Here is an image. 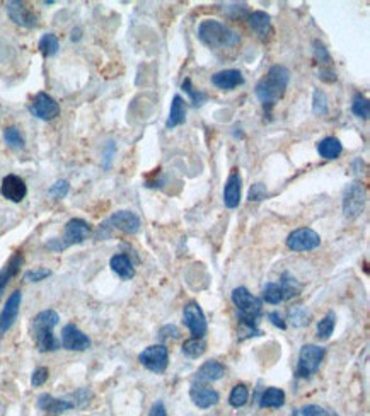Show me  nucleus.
<instances>
[{
  "instance_id": "29",
  "label": "nucleus",
  "mask_w": 370,
  "mask_h": 416,
  "mask_svg": "<svg viewBox=\"0 0 370 416\" xmlns=\"http://www.w3.org/2000/svg\"><path fill=\"white\" fill-rule=\"evenodd\" d=\"M285 405V393L279 387H268L260 399L261 408H281Z\"/></svg>"
},
{
  "instance_id": "3",
  "label": "nucleus",
  "mask_w": 370,
  "mask_h": 416,
  "mask_svg": "<svg viewBox=\"0 0 370 416\" xmlns=\"http://www.w3.org/2000/svg\"><path fill=\"white\" fill-rule=\"evenodd\" d=\"M200 42L210 48H232L241 43V36L215 19H205L198 26Z\"/></svg>"
},
{
  "instance_id": "8",
  "label": "nucleus",
  "mask_w": 370,
  "mask_h": 416,
  "mask_svg": "<svg viewBox=\"0 0 370 416\" xmlns=\"http://www.w3.org/2000/svg\"><path fill=\"white\" fill-rule=\"evenodd\" d=\"M139 360L147 370L154 374H162L167 369L169 363V350L164 345L147 346L142 353L139 355Z\"/></svg>"
},
{
  "instance_id": "43",
  "label": "nucleus",
  "mask_w": 370,
  "mask_h": 416,
  "mask_svg": "<svg viewBox=\"0 0 370 416\" xmlns=\"http://www.w3.org/2000/svg\"><path fill=\"white\" fill-rule=\"evenodd\" d=\"M51 275L50 270L46 268H36V270H30V272L24 273V282H42L45 280Z\"/></svg>"
},
{
  "instance_id": "6",
  "label": "nucleus",
  "mask_w": 370,
  "mask_h": 416,
  "mask_svg": "<svg viewBox=\"0 0 370 416\" xmlns=\"http://www.w3.org/2000/svg\"><path fill=\"white\" fill-rule=\"evenodd\" d=\"M324 358V348L317 345H304L299 353V363H297V377L307 379L319 370L321 362Z\"/></svg>"
},
{
  "instance_id": "45",
  "label": "nucleus",
  "mask_w": 370,
  "mask_h": 416,
  "mask_svg": "<svg viewBox=\"0 0 370 416\" xmlns=\"http://www.w3.org/2000/svg\"><path fill=\"white\" fill-rule=\"evenodd\" d=\"M48 375H50V372H48L46 367H39V369H36L33 372V377H31V384H33L34 387L43 386V384L48 381Z\"/></svg>"
},
{
  "instance_id": "24",
  "label": "nucleus",
  "mask_w": 370,
  "mask_h": 416,
  "mask_svg": "<svg viewBox=\"0 0 370 416\" xmlns=\"http://www.w3.org/2000/svg\"><path fill=\"white\" fill-rule=\"evenodd\" d=\"M110 266L122 280H132L135 277V266L127 254H115L110 260Z\"/></svg>"
},
{
  "instance_id": "18",
  "label": "nucleus",
  "mask_w": 370,
  "mask_h": 416,
  "mask_svg": "<svg viewBox=\"0 0 370 416\" xmlns=\"http://www.w3.org/2000/svg\"><path fill=\"white\" fill-rule=\"evenodd\" d=\"M241 179L239 169H232L224 188V203L227 208H237L241 203Z\"/></svg>"
},
{
  "instance_id": "27",
  "label": "nucleus",
  "mask_w": 370,
  "mask_h": 416,
  "mask_svg": "<svg viewBox=\"0 0 370 416\" xmlns=\"http://www.w3.org/2000/svg\"><path fill=\"white\" fill-rule=\"evenodd\" d=\"M317 152H319V156L323 157V159L333 160L338 159V157L343 153V145H341L340 140L335 139V137H326V139L317 144Z\"/></svg>"
},
{
  "instance_id": "49",
  "label": "nucleus",
  "mask_w": 370,
  "mask_h": 416,
  "mask_svg": "<svg viewBox=\"0 0 370 416\" xmlns=\"http://www.w3.org/2000/svg\"><path fill=\"white\" fill-rule=\"evenodd\" d=\"M80 39V30L79 27H75L74 31H72V42H79Z\"/></svg>"
},
{
  "instance_id": "44",
  "label": "nucleus",
  "mask_w": 370,
  "mask_h": 416,
  "mask_svg": "<svg viewBox=\"0 0 370 416\" xmlns=\"http://www.w3.org/2000/svg\"><path fill=\"white\" fill-rule=\"evenodd\" d=\"M91 398H92V394L89 393V391L80 389V391H77V393L72 394V399H68V401H70L74 406H86L87 403L91 401Z\"/></svg>"
},
{
  "instance_id": "28",
  "label": "nucleus",
  "mask_w": 370,
  "mask_h": 416,
  "mask_svg": "<svg viewBox=\"0 0 370 416\" xmlns=\"http://www.w3.org/2000/svg\"><path fill=\"white\" fill-rule=\"evenodd\" d=\"M279 285H280L281 292H283L285 301L297 297L300 294V290H302V285H300L299 282H297V278L292 277V275L288 272H285L283 275H281Z\"/></svg>"
},
{
  "instance_id": "5",
  "label": "nucleus",
  "mask_w": 370,
  "mask_h": 416,
  "mask_svg": "<svg viewBox=\"0 0 370 416\" xmlns=\"http://www.w3.org/2000/svg\"><path fill=\"white\" fill-rule=\"evenodd\" d=\"M91 236V225L82 219H72L67 222L65 232H63L62 239H53L46 244L48 249L51 251H63V249L70 248L74 244H80Z\"/></svg>"
},
{
  "instance_id": "7",
  "label": "nucleus",
  "mask_w": 370,
  "mask_h": 416,
  "mask_svg": "<svg viewBox=\"0 0 370 416\" xmlns=\"http://www.w3.org/2000/svg\"><path fill=\"white\" fill-rule=\"evenodd\" d=\"M367 201V189L362 183L348 184L343 193V213L350 220L357 219L365 208Z\"/></svg>"
},
{
  "instance_id": "11",
  "label": "nucleus",
  "mask_w": 370,
  "mask_h": 416,
  "mask_svg": "<svg viewBox=\"0 0 370 416\" xmlns=\"http://www.w3.org/2000/svg\"><path fill=\"white\" fill-rule=\"evenodd\" d=\"M30 111L36 118L43 121H51L60 115V104L46 92H38L30 104Z\"/></svg>"
},
{
  "instance_id": "13",
  "label": "nucleus",
  "mask_w": 370,
  "mask_h": 416,
  "mask_svg": "<svg viewBox=\"0 0 370 416\" xmlns=\"http://www.w3.org/2000/svg\"><path fill=\"white\" fill-rule=\"evenodd\" d=\"M6 9L11 21H14L18 26L27 27V30H33V27L38 26V15L30 7H26V4L21 2V0H11V2L6 4Z\"/></svg>"
},
{
  "instance_id": "35",
  "label": "nucleus",
  "mask_w": 370,
  "mask_h": 416,
  "mask_svg": "<svg viewBox=\"0 0 370 416\" xmlns=\"http://www.w3.org/2000/svg\"><path fill=\"white\" fill-rule=\"evenodd\" d=\"M263 301L268 302V304H280V302H283V292H281L280 285L275 284V282H269V284L264 285L263 289Z\"/></svg>"
},
{
  "instance_id": "39",
  "label": "nucleus",
  "mask_w": 370,
  "mask_h": 416,
  "mask_svg": "<svg viewBox=\"0 0 370 416\" xmlns=\"http://www.w3.org/2000/svg\"><path fill=\"white\" fill-rule=\"evenodd\" d=\"M68 191H70V184H68V181L58 179L53 187L48 189V195L55 198V200H62V198H65L68 195Z\"/></svg>"
},
{
  "instance_id": "46",
  "label": "nucleus",
  "mask_w": 370,
  "mask_h": 416,
  "mask_svg": "<svg viewBox=\"0 0 370 416\" xmlns=\"http://www.w3.org/2000/svg\"><path fill=\"white\" fill-rule=\"evenodd\" d=\"M159 338L162 341H166V340H176V338H179V329L176 328L174 324H167V326H164L162 329L159 331Z\"/></svg>"
},
{
  "instance_id": "26",
  "label": "nucleus",
  "mask_w": 370,
  "mask_h": 416,
  "mask_svg": "<svg viewBox=\"0 0 370 416\" xmlns=\"http://www.w3.org/2000/svg\"><path fill=\"white\" fill-rule=\"evenodd\" d=\"M186 121V104L181 96H174L171 103V110H169V118L166 121V128H176Z\"/></svg>"
},
{
  "instance_id": "9",
  "label": "nucleus",
  "mask_w": 370,
  "mask_h": 416,
  "mask_svg": "<svg viewBox=\"0 0 370 416\" xmlns=\"http://www.w3.org/2000/svg\"><path fill=\"white\" fill-rule=\"evenodd\" d=\"M118 229L125 234H136L140 230V219L135 215L130 210H120V212L113 213L108 220H104L99 227V232H104V230Z\"/></svg>"
},
{
  "instance_id": "32",
  "label": "nucleus",
  "mask_w": 370,
  "mask_h": 416,
  "mask_svg": "<svg viewBox=\"0 0 370 416\" xmlns=\"http://www.w3.org/2000/svg\"><path fill=\"white\" fill-rule=\"evenodd\" d=\"M205 350H207V343L203 341V338H190L183 343V353L190 358L202 357Z\"/></svg>"
},
{
  "instance_id": "47",
  "label": "nucleus",
  "mask_w": 370,
  "mask_h": 416,
  "mask_svg": "<svg viewBox=\"0 0 370 416\" xmlns=\"http://www.w3.org/2000/svg\"><path fill=\"white\" fill-rule=\"evenodd\" d=\"M268 317H269V321H272L273 324L276 326V328H280V329H285V328H287V322H285L283 319L280 317V314H279V313H269V314H268Z\"/></svg>"
},
{
  "instance_id": "15",
  "label": "nucleus",
  "mask_w": 370,
  "mask_h": 416,
  "mask_svg": "<svg viewBox=\"0 0 370 416\" xmlns=\"http://www.w3.org/2000/svg\"><path fill=\"white\" fill-rule=\"evenodd\" d=\"M314 58L319 65V79L326 84H333L336 82V72L333 68V60L329 51L326 50V46L319 39L314 42Z\"/></svg>"
},
{
  "instance_id": "17",
  "label": "nucleus",
  "mask_w": 370,
  "mask_h": 416,
  "mask_svg": "<svg viewBox=\"0 0 370 416\" xmlns=\"http://www.w3.org/2000/svg\"><path fill=\"white\" fill-rule=\"evenodd\" d=\"M21 301L23 296L19 290H15V292L11 294V297L7 298L6 305H4L2 313H0V334H6L7 331L12 328V324H14L15 319H18Z\"/></svg>"
},
{
  "instance_id": "19",
  "label": "nucleus",
  "mask_w": 370,
  "mask_h": 416,
  "mask_svg": "<svg viewBox=\"0 0 370 416\" xmlns=\"http://www.w3.org/2000/svg\"><path fill=\"white\" fill-rule=\"evenodd\" d=\"M190 398L196 406L202 408V410H207V408L215 406L219 403L220 396L217 391L203 386V384H193L190 389Z\"/></svg>"
},
{
  "instance_id": "14",
  "label": "nucleus",
  "mask_w": 370,
  "mask_h": 416,
  "mask_svg": "<svg viewBox=\"0 0 370 416\" xmlns=\"http://www.w3.org/2000/svg\"><path fill=\"white\" fill-rule=\"evenodd\" d=\"M62 346L70 351H86L91 348V340L75 324H67L62 329Z\"/></svg>"
},
{
  "instance_id": "2",
  "label": "nucleus",
  "mask_w": 370,
  "mask_h": 416,
  "mask_svg": "<svg viewBox=\"0 0 370 416\" xmlns=\"http://www.w3.org/2000/svg\"><path fill=\"white\" fill-rule=\"evenodd\" d=\"M60 316L55 313L53 309L42 310L33 319V324H31V334H33V340L36 343V348L43 353L46 351H55L60 348V343L55 338L53 329L58 324Z\"/></svg>"
},
{
  "instance_id": "4",
  "label": "nucleus",
  "mask_w": 370,
  "mask_h": 416,
  "mask_svg": "<svg viewBox=\"0 0 370 416\" xmlns=\"http://www.w3.org/2000/svg\"><path fill=\"white\" fill-rule=\"evenodd\" d=\"M232 302L239 310V322L244 326L256 328V321L261 316L263 304L256 296H253L246 286H237L232 290Z\"/></svg>"
},
{
  "instance_id": "22",
  "label": "nucleus",
  "mask_w": 370,
  "mask_h": 416,
  "mask_svg": "<svg viewBox=\"0 0 370 416\" xmlns=\"http://www.w3.org/2000/svg\"><path fill=\"white\" fill-rule=\"evenodd\" d=\"M38 408L48 415H62L75 406L68 399H56L50 394H42L38 398Z\"/></svg>"
},
{
  "instance_id": "48",
  "label": "nucleus",
  "mask_w": 370,
  "mask_h": 416,
  "mask_svg": "<svg viewBox=\"0 0 370 416\" xmlns=\"http://www.w3.org/2000/svg\"><path fill=\"white\" fill-rule=\"evenodd\" d=\"M148 416H167L166 408H164L162 403L158 401L154 406L151 408V415H148Z\"/></svg>"
},
{
  "instance_id": "40",
  "label": "nucleus",
  "mask_w": 370,
  "mask_h": 416,
  "mask_svg": "<svg viewBox=\"0 0 370 416\" xmlns=\"http://www.w3.org/2000/svg\"><path fill=\"white\" fill-rule=\"evenodd\" d=\"M267 196H268V189L263 183H256L249 188V193H248L249 201H263Z\"/></svg>"
},
{
  "instance_id": "37",
  "label": "nucleus",
  "mask_w": 370,
  "mask_h": 416,
  "mask_svg": "<svg viewBox=\"0 0 370 416\" xmlns=\"http://www.w3.org/2000/svg\"><path fill=\"white\" fill-rule=\"evenodd\" d=\"M248 399H249L248 387L244 386V384H237V386H234V389H232L229 403H231V406L234 408H243L248 403Z\"/></svg>"
},
{
  "instance_id": "12",
  "label": "nucleus",
  "mask_w": 370,
  "mask_h": 416,
  "mask_svg": "<svg viewBox=\"0 0 370 416\" xmlns=\"http://www.w3.org/2000/svg\"><path fill=\"white\" fill-rule=\"evenodd\" d=\"M183 321L186 328L190 329L193 338H203L207 334V319L196 302H190L183 310Z\"/></svg>"
},
{
  "instance_id": "36",
  "label": "nucleus",
  "mask_w": 370,
  "mask_h": 416,
  "mask_svg": "<svg viewBox=\"0 0 370 416\" xmlns=\"http://www.w3.org/2000/svg\"><path fill=\"white\" fill-rule=\"evenodd\" d=\"M4 140H6V144L9 145V147L15 149V151L24 149V137L21 135L18 127H7L6 130H4Z\"/></svg>"
},
{
  "instance_id": "10",
  "label": "nucleus",
  "mask_w": 370,
  "mask_h": 416,
  "mask_svg": "<svg viewBox=\"0 0 370 416\" xmlns=\"http://www.w3.org/2000/svg\"><path fill=\"white\" fill-rule=\"evenodd\" d=\"M319 246H321L319 234L309 227L293 230L291 236L287 237V248L295 253L312 251V249L319 248Z\"/></svg>"
},
{
  "instance_id": "34",
  "label": "nucleus",
  "mask_w": 370,
  "mask_h": 416,
  "mask_svg": "<svg viewBox=\"0 0 370 416\" xmlns=\"http://www.w3.org/2000/svg\"><path fill=\"white\" fill-rule=\"evenodd\" d=\"M352 111L353 115L357 116V118H362V120H369V115H370V103L369 99L365 98L362 92H357L355 96H353V101H352Z\"/></svg>"
},
{
  "instance_id": "30",
  "label": "nucleus",
  "mask_w": 370,
  "mask_h": 416,
  "mask_svg": "<svg viewBox=\"0 0 370 416\" xmlns=\"http://www.w3.org/2000/svg\"><path fill=\"white\" fill-rule=\"evenodd\" d=\"M38 48H39V51H42V55L45 56V58H50V56H55L56 53H58L60 42H58V38H56L55 34L46 33V34L42 36V39H39Z\"/></svg>"
},
{
  "instance_id": "1",
  "label": "nucleus",
  "mask_w": 370,
  "mask_h": 416,
  "mask_svg": "<svg viewBox=\"0 0 370 416\" xmlns=\"http://www.w3.org/2000/svg\"><path fill=\"white\" fill-rule=\"evenodd\" d=\"M291 82V70L283 65H273L256 84V98L263 104L264 111L269 113L275 104L283 98Z\"/></svg>"
},
{
  "instance_id": "50",
  "label": "nucleus",
  "mask_w": 370,
  "mask_h": 416,
  "mask_svg": "<svg viewBox=\"0 0 370 416\" xmlns=\"http://www.w3.org/2000/svg\"><path fill=\"white\" fill-rule=\"evenodd\" d=\"M333 416H338V415H333Z\"/></svg>"
},
{
  "instance_id": "23",
  "label": "nucleus",
  "mask_w": 370,
  "mask_h": 416,
  "mask_svg": "<svg viewBox=\"0 0 370 416\" xmlns=\"http://www.w3.org/2000/svg\"><path fill=\"white\" fill-rule=\"evenodd\" d=\"M225 374V367L220 362L217 360H208L205 362L202 367L196 372V381L198 384L202 382H215L219 379H222Z\"/></svg>"
},
{
  "instance_id": "21",
  "label": "nucleus",
  "mask_w": 370,
  "mask_h": 416,
  "mask_svg": "<svg viewBox=\"0 0 370 416\" xmlns=\"http://www.w3.org/2000/svg\"><path fill=\"white\" fill-rule=\"evenodd\" d=\"M248 21L249 26H251L253 33L258 36L260 39H267L268 34L272 33V19L267 12L263 11H255L251 14H248Z\"/></svg>"
},
{
  "instance_id": "33",
  "label": "nucleus",
  "mask_w": 370,
  "mask_h": 416,
  "mask_svg": "<svg viewBox=\"0 0 370 416\" xmlns=\"http://www.w3.org/2000/svg\"><path fill=\"white\" fill-rule=\"evenodd\" d=\"M181 89H183V91L188 94V98L191 99L193 106L198 108V106H203V104L207 103V99H208L207 92L198 91V89L193 87L191 79H184V80H183V84H181Z\"/></svg>"
},
{
  "instance_id": "31",
  "label": "nucleus",
  "mask_w": 370,
  "mask_h": 416,
  "mask_svg": "<svg viewBox=\"0 0 370 416\" xmlns=\"http://www.w3.org/2000/svg\"><path fill=\"white\" fill-rule=\"evenodd\" d=\"M335 324H336L335 313L326 314V316L319 321V324H317V338H319L321 341L329 340V336H331L333 331H335Z\"/></svg>"
},
{
  "instance_id": "41",
  "label": "nucleus",
  "mask_w": 370,
  "mask_h": 416,
  "mask_svg": "<svg viewBox=\"0 0 370 416\" xmlns=\"http://www.w3.org/2000/svg\"><path fill=\"white\" fill-rule=\"evenodd\" d=\"M292 416H328V411H326L324 408H321V406L309 405V406L300 408V410L293 411Z\"/></svg>"
},
{
  "instance_id": "25",
  "label": "nucleus",
  "mask_w": 370,
  "mask_h": 416,
  "mask_svg": "<svg viewBox=\"0 0 370 416\" xmlns=\"http://www.w3.org/2000/svg\"><path fill=\"white\" fill-rule=\"evenodd\" d=\"M24 263V258L21 253H15L14 256L11 258L9 263L4 266L2 270H0V297H2L4 290H6V286L12 278L15 277V275L19 273V270H21V266Z\"/></svg>"
},
{
  "instance_id": "38",
  "label": "nucleus",
  "mask_w": 370,
  "mask_h": 416,
  "mask_svg": "<svg viewBox=\"0 0 370 416\" xmlns=\"http://www.w3.org/2000/svg\"><path fill=\"white\" fill-rule=\"evenodd\" d=\"M312 110H314L316 115H326L328 113V96L324 94L323 91L316 89L314 91V99H312Z\"/></svg>"
},
{
  "instance_id": "16",
  "label": "nucleus",
  "mask_w": 370,
  "mask_h": 416,
  "mask_svg": "<svg viewBox=\"0 0 370 416\" xmlns=\"http://www.w3.org/2000/svg\"><path fill=\"white\" fill-rule=\"evenodd\" d=\"M0 193L4 198L12 201V203H19L23 201L27 195V187L24 183L23 177L15 175H7L2 179V187H0Z\"/></svg>"
},
{
  "instance_id": "42",
  "label": "nucleus",
  "mask_w": 370,
  "mask_h": 416,
  "mask_svg": "<svg viewBox=\"0 0 370 416\" xmlns=\"http://www.w3.org/2000/svg\"><path fill=\"white\" fill-rule=\"evenodd\" d=\"M288 316H291L292 322L295 326L309 324V314L305 313L302 307H293V309H291V313H288Z\"/></svg>"
},
{
  "instance_id": "20",
  "label": "nucleus",
  "mask_w": 370,
  "mask_h": 416,
  "mask_svg": "<svg viewBox=\"0 0 370 416\" xmlns=\"http://www.w3.org/2000/svg\"><path fill=\"white\" fill-rule=\"evenodd\" d=\"M212 84L220 91H232L237 86H243L244 77L236 68H227V70H220L212 75Z\"/></svg>"
}]
</instances>
